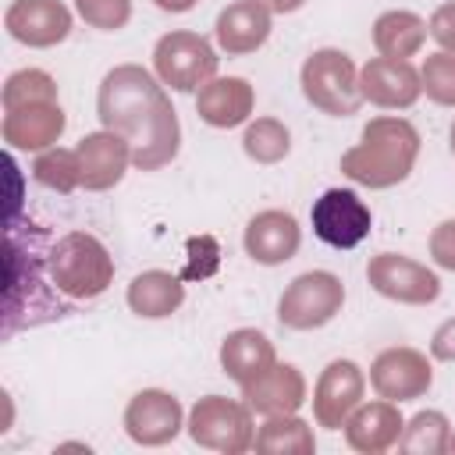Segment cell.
Wrapping results in <instances>:
<instances>
[{
    "instance_id": "11",
    "label": "cell",
    "mask_w": 455,
    "mask_h": 455,
    "mask_svg": "<svg viewBox=\"0 0 455 455\" xmlns=\"http://www.w3.org/2000/svg\"><path fill=\"white\" fill-rule=\"evenodd\" d=\"M370 384L387 402H412L430 391L434 370L423 352L416 348H384L370 366Z\"/></svg>"
},
{
    "instance_id": "6",
    "label": "cell",
    "mask_w": 455,
    "mask_h": 455,
    "mask_svg": "<svg viewBox=\"0 0 455 455\" xmlns=\"http://www.w3.org/2000/svg\"><path fill=\"white\" fill-rule=\"evenodd\" d=\"M341 302H345L341 277H334L331 270H306L284 288L277 302V320L288 331H316L341 313Z\"/></svg>"
},
{
    "instance_id": "14",
    "label": "cell",
    "mask_w": 455,
    "mask_h": 455,
    "mask_svg": "<svg viewBox=\"0 0 455 455\" xmlns=\"http://www.w3.org/2000/svg\"><path fill=\"white\" fill-rule=\"evenodd\" d=\"M4 28L11 39L25 46H57L71 32V11L60 0H14L4 14Z\"/></svg>"
},
{
    "instance_id": "31",
    "label": "cell",
    "mask_w": 455,
    "mask_h": 455,
    "mask_svg": "<svg viewBox=\"0 0 455 455\" xmlns=\"http://www.w3.org/2000/svg\"><path fill=\"white\" fill-rule=\"evenodd\" d=\"M419 85L434 103L455 107V53H448V50L430 53L419 68Z\"/></svg>"
},
{
    "instance_id": "19",
    "label": "cell",
    "mask_w": 455,
    "mask_h": 455,
    "mask_svg": "<svg viewBox=\"0 0 455 455\" xmlns=\"http://www.w3.org/2000/svg\"><path fill=\"white\" fill-rule=\"evenodd\" d=\"M213 36H217V46L231 57L252 53L270 36V11L256 0H235L217 14Z\"/></svg>"
},
{
    "instance_id": "2",
    "label": "cell",
    "mask_w": 455,
    "mask_h": 455,
    "mask_svg": "<svg viewBox=\"0 0 455 455\" xmlns=\"http://www.w3.org/2000/svg\"><path fill=\"white\" fill-rule=\"evenodd\" d=\"M53 235L28 217L4 224V302H0V338H14L18 331L43 327L75 313V299H68L50 274Z\"/></svg>"
},
{
    "instance_id": "13",
    "label": "cell",
    "mask_w": 455,
    "mask_h": 455,
    "mask_svg": "<svg viewBox=\"0 0 455 455\" xmlns=\"http://www.w3.org/2000/svg\"><path fill=\"white\" fill-rule=\"evenodd\" d=\"M181 402L167 391H156V387H146L139 391L128 409H124V430L135 444H146V448H156V444H167L178 437L181 430Z\"/></svg>"
},
{
    "instance_id": "17",
    "label": "cell",
    "mask_w": 455,
    "mask_h": 455,
    "mask_svg": "<svg viewBox=\"0 0 455 455\" xmlns=\"http://www.w3.org/2000/svg\"><path fill=\"white\" fill-rule=\"evenodd\" d=\"M64 124H68V117H64L60 103H25V107H11V110H4V142H7L11 149L43 153V149L57 146Z\"/></svg>"
},
{
    "instance_id": "15",
    "label": "cell",
    "mask_w": 455,
    "mask_h": 455,
    "mask_svg": "<svg viewBox=\"0 0 455 455\" xmlns=\"http://www.w3.org/2000/svg\"><path fill=\"white\" fill-rule=\"evenodd\" d=\"M359 89H363V100H370L377 107H387V110L412 107L419 100V92H423L419 71L409 60H398V57L366 60L359 68Z\"/></svg>"
},
{
    "instance_id": "3",
    "label": "cell",
    "mask_w": 455,
    "mask_h": 455,
    "mask_svg": "<svg viewBox=\"0 0 455 455\" xmlns=\"http://www.w3.org/2000/svg\"><path fill=\"white\" fill-rule=\"evenodd\" d=\"M419 156V132L405 117H373L363 139L341 156V174L366 188H391L405 181Z\"/></svg>"
},
{
    "instance_id": "12",
    "label": "cell",
    "mask_w": 455,
    "mask_h": 455,
    "mask_svg": "<svg viewBox=\"0 0 455 455\" xmlns=\"http://www.w3.org/2000/svg\"><path fill=\"white\" fill-rule=\"evenodd\" d=\"M363 391H366V380H363V370L352 359L327 363V370L320 373L316 391H313L316 423L327 427V430L345 427V419L363 405Z\"/></svg>"
},
{
    "instance_id": "39",
    "label": "cell",
    "mask_w": 455,
    "mask_h": 455,
    "mask_svg": "<svg viewBox=\"0 0 455 455\" xmlns=\"http://www.w3.org/2000/svg\"><path fill=\"white\" fill-rule=\"evenodd\" d=\"M160 11H171V14H185V11H192L199 0H153Z\"/></svg>"
},
{
    "instance_id": "7",
    "label": "cell",
    "mask_w": 455,
    "mask_h": 455,
    "mask_svg": "<svg viewBox=\"0 0 455 455\" xmlns=\"http://www.w3.org/2000/svg\"><path fill=\"white\" fill-rule=\"evenodd\" d=\"M153 68L174 92H196L217 75V53L199 32H167L153 46Z\"/></svg>"
},
{
    "instance_id": "38",
    "label": "cell",
    "mask_w": 455,
    "mask_h": 455,
    "mask_svg": "<svg viewBox=\"0 0 455 455\" xmlns=\"http://www.w3.org/2000/svg\"><path fill=\"white\" fill-rule=\"evenodd\" d=\"M256 4H263L270 14H291V11H299L306 0H256Z\"/></svg>"
},
{
    "instance_id": "32",
    "label": "cell",
    "mask_w": 455,
    "mask_h": 455,
    "mask_svg": "<svg viewBox=\"0 0 455 455\" xmlns=\"http://www.w3.org/2000/svg\"><path fill=\"white\" fill-rule=\"evenodd\" d=\"M220 267V245L213 235H192L185 242V270L181 281H206Z\"/></svg>"
},
{
    "instance_id": "28",
    "label": "cell",
    "mask_w": 455,
    "mask_h": 455,
    "mask_svg": "<svg viewBox=\"0 0 455 455\" xmlns=\"http://www.w3.org/2000/svg\"><path fill=\"white\" fill-rule=\"evenodd\" d=\"M242 149H245V156L256 160V164H277V160L288 156L291 135H288V128H284L277 117H256V121L245 128V135H242Z\"/></svg>"
},
{
    "instance_id": "18",
    "label": "cell",
    "mask_w": 455,
    "mask_h": 455,
    "mask_svg": "<svg viewBox=\"0 0 455 455\" xmlns=\"http://www.w3.org/2000/svg\"><path fill=\"white\" fill-rule=\"evenodd\" d=\"M299 242H302L299 220L288 210H263L245 228V252L263 267H277L291 259L299 252Z\"/></svg>"
},
{
    "instance_id": "16",
    "label": "cell",
    "mask_w": 455,
    "mask_h": 455,
    "mask_svg": "<svg viewBox=\"0 0 455 455\" xmlns=\"http://www.w3.org/2000/svg\"><path fill=\"white\" fill-rule=\"evenodd\" d=\"M78 167H82V188L107 192L124 178V167L132 164V146L117 132H92L78 146Z\"/></svg>"
},
{
    "instance_id": "36",
    "label": "cell",
    "mask_w": 455,
    "mask_h": 455,
    "mask_svg": "<svg viewBox=\"0 0 455 455\" xmlns=\"http://www.w3.org/2000/svg\"><path fill=\"white\" fill-rule=\"evenodd\" d=\"M430 355H434V359H444V363H455V316L444 320V323L434 331V338H430Z\"/></svg>"
},
{
    "instance_id": "4",
    "label": "cell",
    "mask_w": 455,
    "mask_h": 455,
    "mask_svg": "<svg viewBox=\"0 0 455 455\" xmlns=\"http://www.w3.org/2000/svg\"><path fill=\"white\" fill-rule=\"evenodd\" d=\"M50 274L57 281V288L75 299V302H89L96 295H103L114 281V259L107 252V245L89 235V231H68L53 242L50 249Z\"/></svg>"
},
{
    "instance_id": "8",
    "label": "cell",
    "mask_w": 455,
    "mask_h": 455,
    "mask_svg": "<svg viewBox=\"0 0 455 455\" xmlns=\"http://www.w3.org/2000/svg\"><path fill=\"white\" fill-rule=\"evenodd\" d=\"M252 409L242 402H231L224 395H206L192 405L188 412V437L203 448L213 451H228V455H242L245 448L256 444L252 434Z\"/></svg>"
},
{
    "instance_id": "37",
    "label": "cell",
    "mask_w": 455,
    "mask_h": 455,
    "mask_svg": "<svg viewBox=\"0 0 455 455\" xmlns=\"http://www.w3.org/2000/svg\"><path fill=\"white\" fill-rule=\"evenodd\" d=\"M4 167L11 174V203H7V220H18L21 217V171L14 164V156H4Z\"/></svg>"
},
{
    "instance_id": "30",
    "label": "cell",
    "mask_w": 455,
    "mask_h": 455,
    "mask_svg": "<svg viewBox=\"0 0 455 455\" xmlns=\"http://www.w3.org/2000/svg\"><path fill=\"white\" fill-rule=\"evenodd\" d=\"M25 103H57V82L46 71H36V68L14 71L4 82V110L25 107Z\"/></svg>"
},
{
    "instance_id": "22",
    "label": "cell",
    "mask_w": 455,
    "mask_h": 455,
    "mask_svg": "<svg viewBox=\"0 0 455 455\" xmlns=\"http://www.w3.org/2000/svg\"><path fill=\"white\" fill-rule=\"evenodd\" d=\"M252 103H256L252 85L238 75L210 78L196 96V110L210 128H235V124L249 121Z\"/></svg>"
},
{
    "instance_id": "25",
    "label": "cell",
    "mask_w": 455,
    "mask_h": 455,
    "mask_svg": "<svg viewBox=\"0 0 455 455\" xmlns=\"http://www.w3.org/2000/svg\"><path fill=\"white\" fill-rule=\"evenodd\" d=\"M427 21L412 11H384L377 21H373V46L380 50V57H412L423 39H427Z\"/></svg>"
},
{
    "instance_id": "33",
    "label": "cell",
    "mask_w": 455,
    "mask_h": 455,
    "mask_svg": "<svg viewBox=\"0 0 455 455\" xmlns=\"http://www.w3.org/2000/svg\"><path fill=\"white\" fill-rule=\"evenodd\" d=\"M75 7L85 25L103 28V32H117L132 18V0H75Z\"/></svg>"
},
{
    "instance_id": "20",
    "label": "cell",
    "mask_w": 455,
    "mask_h": 455,
    "mask_svg": "<svg viewBox=\"0 0 455 455\" xmlns=\"http://www.w3.org/2000/svg\"><path fill=\"white\" fill-rule=\"evenodd\" d=\"M242 398L259 416H284L306 402V380L291 363H274L259 380L242 387Z\"/></svg>"
},
{
    "instance_id": "34",
    "label": "cell",
    "mask_w": 455,
    "mask_h": 455,
    "mask_svg": "<svg viewBox=\"0 0 455 455\" xmlns=\"http://www.w3.org/2000/svg\"><path fill=\"white\" fill-rule=\"evenodd\" d=\"M430 256L437 267L444 270H455V217L451 220H441L430 235Z\"/></svg>"
},
{
    "instance_id": "41",
    "label": "cell",
    "mask_w": 455,
    "mask_h": 455,
    "mask_svg": "<svg viewBox=\"0 0 455 455\" xmlns=\"http://www.w3.org/2000/svg\"><path fill=\"white\" fill-rule=\"evenodd\" d=\"M448 451H455V434H451V441H448Z\"/></svg>"
},
{
    "instance_id": "23",
    "label": "cell",
    "mask_w": 455,
    "mask_h": 455,
    "mask_svg": "<svg viewBox=\"0 0 455 455\" xmlns=\"http://www.w3.org/2000/svg\"><path fill=\"white\" fill-rule=\"evenodd\" d=\"M274 363H277L274 345H270V338H267L263 331H256V327H238V331H231V334L224 338V345H220V366H224V373H228L238 387L259 380Z\"/></svg>"
},
{
    "instance_id": "24",
    "label": "cell",
    "mask_w": 455,
    "mask_h": 455,
    "mask_svg": "<svg viewBox=\"0 0 455 455\" xmlns=\"http://www.w3.org/2000/svg\"><path fill=\"white\" fill-rule=\"evenodd\" d=\"M181 302H185V281H181V274L142 270L128 284V306H132V313H139L146 320L171 316Z\"/></svg>"
},
{
    "instance_id": "27",
    "label": "cell",
    "mask_w": 455,
    "mask_h": 455,
    "mask_svg": "<svg viewBox=\"0 0 455 455\" xmlns=\"http://www.w3.org/2000/svg\"><path fill=\"white\" fill-rule=\"evenodd\" d=\"M448 441H451V430H448L444 412L427 409V412H416L402 427L398 448L409 455H441V451H448Z\"/></svg>"
},
{
    "instance_id": "9",
    "label": "cell",
    "mask_w": 455,
    "mask_h": 455,
    "mask_svg": "<svg viewBox=\"0 0 455 455\" xmlns=\"http://www.w3.org/2000/svg\"><path fill=\"white\" fill-rule=\"evenodd\" d=\"M366 281L377 295H384L391 302H405V306H427L441 295L437 274L409 256H398V252H377L366 263Z\"/></svg>"
},
{
    "instance_id": "5",
    "label": "cell",
    "mask_w": 455,
    "mask_h": 455,
    "mask_svg": "<svg viewBox=\"0 0 455 455\" xmlns=\"http://www.w3.org/2000/svg\"><path fill=\"white\" fill-rule=\"evenodd\" d=\"M299 82H302V96L331 117H348L363 103L359 71L345 50H331V46L313 50L302 64Z\"/></svg>"
},
{
    "instance_id": "1",
    "label": "cell",
    "mask_w": 455,
    "mask_h": 455,
    "mask_svg": "<svg viewBox=\"0 0 455 455\" xmlns=\"http://www.w3.org/2000/svg\"><path fill=\"white\" fill-rule=\"evenodd\" d=\"M96 114L107 132H117L132 146L139 171H156L178 156L181 124L164 85L139 64H117L103 75L96 92Z\"/></svg>"
},
{
    "instance_id": "29",
    "label": "cell",
    "mask_w": 455,
    "mask_h": 455,
    "mask_svg": "<svg viewBox=\"0 0 455 455\" xmlns=\"http://www.w3.org/2000/svg\"><path fill=\"white\" fill-rule=\"evenodd\" d=\"M32 178L43 185V188H53V192H75L82 185V167H78V153L75 149H60V146H50L36 156L32 164Z\"/></svg>"
},
{
    "instance_id": "26",
    "label": "cell",
    "mask_w": 455,
    "mask_h": 455,
    "mask_svg": "<svg viewBox=\"0 0 455 455\" xmlns=\"http://www.w3.org/2000/svg\"><path fill=\"white\" fill-rule=\"evenodd\" d=\"M313 448H316L313 430L295 412L267 416V423L256 434V451L259 455H313Z\"/></svg>"
},
{
    "instance_id": "21",
    "label": "cell",
    "mask_w": 455,
    "mask_h": 455,
    "mask_svg": "<svg viewBox=\"0 0 455 455\" xmlns=\"http://www.w3.org/2000/svg\"><path fill=\"white\" fill-rule=\"evenodd\" d=\"M402 412H398V402H370V405H359L348 419H345V437L355 451L363 455H377V451H387L391 444H398L402 437Z\"/></svg>"
},
{
    "instance_id": "10",
    "label": "cell",
    "mask_w": 455,
    "mask_h": 455,
    "mask_svg": "<svg viewBox=\"0 0 455 455\" xmlns=\"http://www.w3.org/2000/svg\"><path fill=\"white\" fill-rule=\"evenodd\" d=\"M313 235L331 249H355L370 235V206L352 188H327L313 203Z\"/></svg>"
},
{
    "instance_id": "40",
    "label": "cell",
    "mask_w": 455,
    "mask_h": 455,
    "mask_svg": "<svg viewBox=\"0 0 455 455\" xmlns=\"http://www.w3.org/2000/svg\"><path fill=\"white\" fill-rule=\"evenodd\" d=\"M448 139H451V153H455V121H451V132H448Z\"/></svg>"
},
{
    "instance_id": "35",
    "label": "cell",
    "mask_w": 455,
    "mask_h": 455,
    "mask_svg": "<svg viewBox=\"0 0 455 455\" xmlns=\"http://www.w3.org/2000/svg\"><path fill=\"white\" fill-rule=\"evenodd\" d=\"M430 36L441 43V50H448V53H455V0H448V4H441L437 11H434V18H430Z\"/></svg>"
}]
</instances>
